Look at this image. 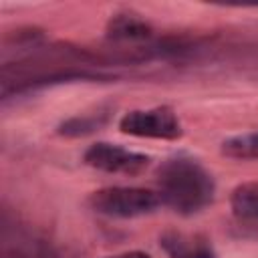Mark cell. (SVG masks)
Masks as SVG:
<instances>
[{"label": "cell", "mask_w": 258, "mask_h": 258, "mask_svg": "<svg viewBox=\"0 0 258 258\" xmlns=\"http://www.w3.org/2000/svg\"><path fill=\"white\" fill-rule=\"evenodd\" d=\"M157 194L163 206L191 216L212 204L216 183L200 161L187 155H175L157 167Z\"/></svg>", "instance_id": "cell-1"}, {"label": "cell", "mask_w": 258, "mask_h": 258, "mask_svg": "<svg viewBox=\"0 0 258 258\" xmlns=\"http://www.w3.org/2000/svg\"><path fill=\"white\" fill-rule=\"evenodd\" d=\"M89 206L109 218H137L151 214L161 206L157 189L135 187V185H111L101 187L89 196Z\"/></svg>", "instance_id": "cell-2"}, {"label": "cell", "mask_w": 258, "mask_h": 258, "mask_svg": "<svg viewBox=\"0 0 258 258\" xmlns=\"http://www.w3.org/2000/svg\"><path fill=\"white\" fill-rule=\"evenodd\" d=\"M119 129L125 135L149 139H177L183 133L175 111L165 105L151 109H133L125 113L119 121Z\"/></svg>", "instance_id": "cell-3"}, {"label": "cell", "mask_w": 258, "mask_h": 258, "mask_svg": "<svg viewBox=\"0 0 258 258\" xmlns=\"http://www.w3.org/2000/svg\"><path fill=\"white\" fill-rule=\"evenodd\" d=\"M83 159L93 169L107 173H123V175H139L151 163L149 155L107 141H97L89 145Z\"/></svg>", "instance_id": "cell-4"}, {"label": "cell", "mask_w": 258, "mask_h": 258, "mask_svg": "<svg viewBox=\"0 0 258 258\" xmlns=\"http://www.w3.org/2000/svg\"><path fill=\"white\" fill-rule=\"evenodd\" d=\"M159 246L169 258H216L210 240L202 234L167 230L159 236Z\"/></svg>", "instance_id": "cell-5"}, {"label": "cell", "mask_w": 258, "mask_h": 258, "mask_svg": "<svg viewBox=\"0 0 258 258\" xmlns=\"http://www.w3.org/2000/svg\"><path fill=\"white\" fill-rule=\"evenodd\" d=\"M232 212L242 220H258V181H246L234 187L230 196Z\"/></svg>", "instance_id": "cell-6"}, {"label": "cell", "mask_w": 258, "mask_h": 258, "mask_svg": "<svg viewBox=\"0 0 258 258\" xmlns=\"http://www.w3.org/2000/svg\"><path fill=\"white\" fill-rule=\"evenodd\" d=\"M222 153L232 159H258V131L226 139L222 143Z\"/></svg>", "instance_id": "cell-7"}, {"label": "cell", "mask_w": 258, "mask_h": 258, "mask_svg": "<svg viewBox=\"0 0 258 258\" xmlns=\"http://www.w3.org/2000/svg\"><path fill=\"white\" fill-rule=\"evenodd\" d=\"M109 34L113 38H145L149 26L135 16H115L109 22Z\"/></svg>", "instance_id": "cell-8"}, {"label": "cell", "mask_w": 258, "mask_h": 258, "mask_svg": "<svg viewBox=\"0 0 258 258\" xmlns=\"http://www.w3.org/2000/svg\"><path fill=\"white\" fill-rule=\"evenodd\" d=\"M97 125H99L97 119H79V117H75V119L60 125V133H64V135H85V133H91L93 129H97Z\"/></svg>", "instance_id": "cell-9"}, {"label": "cell", "mask_w": 258, "mask_h": 258, "mask_svg": "<svg viewBox=\"0 0 258 258\" xmlns=\"http://www.w3.org/2000/svg\"><path fill=\"white\" fill-rule=\"evenodd\" d=\"M105 258H151V256L141 250H131V252H121V254H113V256H105Z\"/></svg>", "instance_id": "cell-10"}]
</instances>
